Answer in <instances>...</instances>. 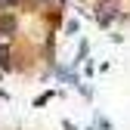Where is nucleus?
Wrapping results in <instances>:
<instances>
[{"label": "nucleus", "mask_w": 130, "mask_h": 130, "mask_svg": "<svg viewBox=\"0 0 130 130\" xmlns=\"http://www.w3.org/2000/svg\"><path fill=\"white\" fill-rule=\"evenodd\" d=\"M0 28H3V31H12V28H15V22L6 15V19H0Z\"/></svg>", "instance_id": "f257e3e1"}, {"label": "nucleus", "mask_w": 130, "mask_h": 130, "mask_svg": "<svg viewBox=\"0 0 130 130\" xmlns=\"http://www.w3.org/2000/svg\"><path fill=\"white\" fill-rule=\"evenodd\" d=\"M15 3V0H0V6H12Z\"/></svg>", "instance_id": "f03ea898"}]
</instances>
